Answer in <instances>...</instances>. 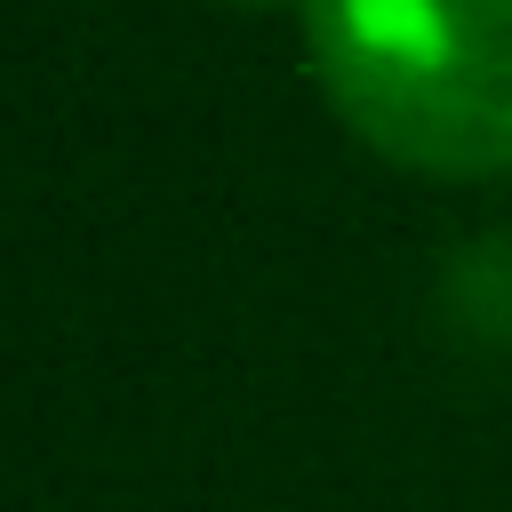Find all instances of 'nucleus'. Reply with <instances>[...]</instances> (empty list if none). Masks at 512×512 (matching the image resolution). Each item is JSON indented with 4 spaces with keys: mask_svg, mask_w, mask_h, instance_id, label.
Returning a JSON list of instances; mask_svg holds the SVG:
<instances>
[{
    "mask_svg": "<svg viewBox=\"0 0 512 512\" xmlns=\"http://www.w3.org/2000/svg\"><path fill=\"white\" fill-rule=\"evenodd\" d=\"M304 72L392 168L512 176V0H296Z\"/></svg>",
    "mask_w": 512,
    "mask_h": 512,
    "instance_id": "nucleus-1",
    "label": "nucleus"
},
{
    "mask_svg": "<svg viewBox=\"0 0 512 512\" xmlns=\"http://www.w3.org/2000/svg\"><path fill=\"white\" fill-rule=\"evenodd\" d=\"M224 8H296V0H224Z\"/></svg>",
    "mask_w": 512,
    "mask_h": 512,
    "instance_id": "nucleus-2",
    "label": "nucleus"
}]
</instances>
